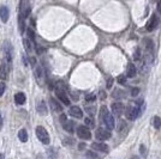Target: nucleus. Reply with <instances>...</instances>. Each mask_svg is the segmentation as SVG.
I'll use <instances>...</instances> for the list:
<instances>
[{"instance_id": "obj_12", "label": "nucleus", "mask_w": 161, "mask_h": 159, "mask_svg": "<svg viewBox=\"0 0 161 159\" xmlns=\"http://www.w3.org/2000/svg\"><path fill=\"white\" fill-rule=\"evenodd\" d=\"M112 113L116 116H120L124 113V104L123 103H119V102L113 103L112 104Z\"/></svg>"}, {"instance_id": "obj_36", "label": "nucleus", "mask_w": 161, "mask_h": 159, "mask_svg": "<svg viewBox=\"0 0 161 159\" xmlns=\"http://www.w3.org/2000/svg\"><path fill=\"white\" fill-rule=\"evenodd\" d=\"M100 95H101V98H102V99H105V98H106V95H105V92H104V91H101V92H100Z\"/></svg>"}, {"instance_id": "obj_22", "label": "nucleus", "mask_w": 161, "mask_h": 159, "mask_svg": "<svg viewBox=\"0 0 161 159\" xmlns=\"http://www.w3.org/2000/svg\"><path fill=\"white\" fill-rule=\"evenodd\" d=\"M18 27H19L21 34H23L24 30H25V24H24V17H23L21 13H19V16H18Z\"/></svg>"}, {"instance_id": "obj_19", "label": "nucleus", "mask_w": 161, "mask_h": 159, "mask_svg": "<svg viewBox=\"0 0 161 159\" xmlns=\"http://www.w3.org/2000/svg\"><path fill=\"white\" fill-rule=\"evenodd\" d=\"M23 44H24V47H25V52H27V54L31 56V50H33V42H31L29 38H24V40H23Z\"/></svg>"}, {"instance_id": "obj_23", "label": "nucleus", "mask_w": 161, "mask_h": 159, "mask_svg": "<svg viewBox=\"0 0 161 159\" xmlns=\"http://www.w3.org/2000/svg\"><path fill=\"white\" fill-rule=\"evenodd\" d=\"M18 138L22 142H27L28 141V132L25 129H21L18 132Z\"/></svg>"}, {"instance_id": "obj_13", "label": "nucleus", "mask_w": 161, "mask_h": 159, "mask_svg": "<svg viewBox=\"0 0 161 159\" xmlns=\"http://www.w3.org/2000/svg\"><path fill=\"white\" fill-rule=\"evenodd\" d=\"M9 17H10V10L7 6H1L0 7V18H1V20L4 22V23H6L7 20H9Z\"/></svg>"}, {"instance_id": "obj_34", "label": "nucleus", "mask_w": 161, "mask_h": 159, "mask_svg": "<svg viewBox=\"0 0 161 159\" xmlns=\"http://www.w3.org/2000/svg\"><path fill=\"white\" fill-rule=\"evenodd\" d=\"M112 85H113V79H112V78H109V79L107 80V88H112Z\"/></svg>"}, {"instance_id": "obj_7", "label": "nucleus", "mask_w": 161, "mask_h": 159, "mask_svg": "<svg viewBox=\"0 0 161 159\" xmlns=\"http://www.w3.org/2000/svg\"><path fill=\"white\" fill-rule=\"evenodd\" d=\"M77 135L80 136V139L83 140H89L91 138V133H90V129L85 126H80L77 128Z\"/></svg>"}, {"instance_id": "obj_16", "label": "nucleus", "mask_w": 161, "mask_h": 159, "mask_svg": "<svg viewBox=\"0 0 161 159\" xmlns=\"http://www.w3.org/2000/svg\"><path fill=\"white\" fill-rule=\"evenodd\" d=\"M49 104H51V108L53 109L54 111H57V113H62L63 111V106L60 105V103H58L54 98H49Z\"/></svg>"}, {"instance_id": "obj_21", "label": "nucleus", "mask_w": 161, "mask_h": 159, "mask_svg": "<svg viewBox=\"0 0 161 159\" xmlns=\"http://www.w3.org/2000/svg\"><path fill=\"white\" fill-rule=\"evenodd\" d=\"M136 73H137V71H136V67H135V65L130 63V65L127 66L126 75H127L129 78H135V77H136Z\"/></svg>"}, {"instance_id": "obj_6", "label": "nucleus", "mask_w": 161, "mask_h": 159, "mask_svg": "<svg viewBox=\"0 0 161 159\" xmlns=\"http://www.w3.org/2000/svg\"><path fill=\"white\" fill-rule=\"evenodd\" d=\"M30 12H31V7H30V2L27 0H22L21 4H19V13L25 18H28L30 16Z\"/></svg>"}, {"instance_id": "obj_14", "label": "nucleus", "mask_w": 161, "mask_h": 159, "mask_svg": "<svg viewBox=\"0 0 161 159\" xmlns=\"http://www.w3.org/2000/svg\"><path fill=\"white\" fill-rule=\"evenodd\" d=\"M91 147H93V150H96L99 152H108V150H109V147L107 145L102 144V142H94L91 145Z\"/></svg>"}, {"instance_id": "obj_4", "label": "nucleus", "mask_w": 161, "mask_h": 159, "mask_svg": "<svg viewBox=\"0 0 161 159\" xmlns=\"http://www.w3.org/2000/svg\"><path fill=\"white\" fill-rule=\"evenodd\" d=\"M55 95L58 96V98L60 99V102L63 103L64 105H70V99H69V96H67V93L65 92L64 88L57 86V88H55Z\"/></svg>"}, {"instance_id": "obj_17", "label": "nucleus", "mask_w": 161, "mask_h": 159, "mask_svg": "<svg viewBox=\"0 0 161 159\" xmlns=\"http://www.w3.org/2000/svg\"><path fill=\"white\" fill-rule=\"evenodd\" d=\"M36 109H37V111H39L41 115H47V106H46V103L44 101H39V102H37Z\"/></svg>"}, {"instance_id": "obj_31", "label": "nucleus", "mask_w": 161, "mask_h": 159, "mask_svg": "<svg viewBox=\"0 0 161 159\" xmlns=\"http://www.w3.org/2000/svg\"><path fill=\"white\" fill-rule=\"evenodd\" d=\"M125 81H126L125 75H119V77H118V83H119V84H124Z\"/></svg>"}, {"instance_id": "obj_15", "label": "nucleus", "mask_w": 161, "mask_h": 159, "mask_svg": "<svg viewBox=\"0 0 161 159\" xmlns=\"http://www.w3.org/2000/svg\"><path fill=\"white\" fill-rule=\"evenodd\" d=\"M69 114L73 116V117H76V118H82L83 111L80 110V108H78V106H71L70 110H69Z\"/></svg>"}, {"instance_id": "obj_38", "label": "nucleus", "mask_w": 161, "mask_h": 159, "mask_svg": "<svg viewBox=\"0 0 161 159\" xmlns=\"http://www.w3.org/2000/svg\"><path fill=\"white\" fill-rule=\"evenodd\" d=\"M0 159H4V154H0Z\"/></svg>"}, {"instance_id": "obj_3", "label": "nucleus", "mask_w": 161, "mask_h": 159, "mask_svg": "<svg viewBox=\"0 0 161 159\" xmlns=\"http://www.w3.org/2000/svg\"><path fill=\"white\" fill-rule=\"evenodd\" d=\"M36 136H37V139L40 141L42 142V144H45V145H48L49 141H51L49 140V134L46 131L45 127H42V126L36 127Z\"/></svg>"}, {"instance_id": "obj_29", "label": "nucleus", "mask_w": 161, "mask_h": 159, "mask_svg": "<svg viewBox=\"0 0 161 159\" xmlns=\"http://www.w3.org/2000/svg\"><path fill=\"white\" fill-rule=\"evenodd\" d=\"M85 124H88L89 127H94V120L93 118H85Z\"/></svg>"}, {"instance_id": "obj_25", "label": "nucleus", "mask_w": 161, "mask_h": 159, "mask_svg": "<svg viewBox=\"0 0 161 159\" xmlns=\"http://www.w3.org/2000/svg\"><path fill=\"white\" fill-rule=\"evenodd\" d=\"M27 32H28V38L33 42V43L35 44V34H34V31H33V29L31 28H28V30H27Z\"/></svg>"}, {"instance_id": "obj_2", "label": "nucleus", "mask_w": 161, "mask_h": 159, "mask_svg": "<svg viewBox=\"0 0 161 159\" xmlns=\"http://www.w3.org/2000/svg\"><path fill=\"white\" fill-rule=\"evenodd\" d=\"M2 53H4V60L6 61V63L11 68V66H12V47H11V43L9 41L4 42V44H2Z\"/></svg>"}, {"instance_id": "obj_18", "label": "nucleus", "mask_w": 161, "mask_h": 159, "mask_svg": "<svg viewBox=\"0 0 161 159\" xmlns=\"http://www.w3.org/2000/svg\"><path fill=\"white\" fill-rule=\"evenodd\" d=\"M25 99H27V97H25V95L23 92H18V93H16V96H15V102H16V104H18V105L24 104L25 103Z\"/></svg>"}, {"instance_id": "obj_8", "label": "nucleus", "mask_w": 161, "mask_h": 159, "mask_svg": "<svg viewBox=\"0 0 161 159\" xmlns=\"http://www.w3.org/2000/svg\"><path fill=\"white\" fill-rule=\"evenodd\" d=\"M95 136H96L98 140L104 141V140H107L111 138V133L108 129H105V128H98L96 132H95Z\"/></svg>"}, {"instance_id": "obj_9", "label": "nucleus", "mask_w": 161, "mask_h": 159, "mask_svg": "<svg viewBox=\"0 0 161 159\" xmlns=\"http://www.w3.org/2000/svg\"><path fill=\"white\" fill-rule=\"evenodd\" d=\"M9 71H10V67L9 65L6 63L5 60L0 62V79H7V75H9Z\"/></svg>"}, {"instance_id": "obj_1", "label": "nucleus", "mask_w": 161, "mask_h": 159, "mask_svg": "<svg viewBox=\"0 0 161 159\" xmlns=\"http://www.w3.org/2000/svg\"><path fill=\"white\" fill-rule=\"evenodd\" d=\"M100 118L104 123L106 124L107 129H113L116 127V123H114V118L113 116L108 113L107 108L106 106H102L101 110H100Z\"/></svg>"}, {"instance_id": "obj_39", "label": "nucleus", "mask_w": 161, "mask_h": 159, "mask_svg": "<svg viewBox=\"0 0 161 159\" xmlns=\"http://www.w3.org/2000/svg\"><path fill=\"white\" fill-rule=\"evenodd\" d=\"M131 159H140V158H138V157H132Z\"/></svg>"}, {"instance_id": "obj_5", "label": "nucleus", "mask_w": 161, "mask_h": 159, "mask_svg": "<svg viewBox=\"0 0 161 159\" xmlns=\"http://www.w3.org/2000/svg\"><path fill=\"white\" fill-rule=\"evenodd\" d=\"M125 115H126V118H127V120L134 121V120H136V118L140 116V109H138L137 106L129 105L125 110Z\"/></svg>"}, {"instance_id": "obj_35", "label": "nucleus", "mask_w": 161, "mask_h": 159, "mask_svg": "<svg viewBox=\"0 0 161 159\" xmlns=\"http://www.w3.org/2000/svg\"><path fill=\"white\" fill-rule=\"evenodd\" d=\"M140 151H141V152H142V154H143L144 157H145V156H147V151H145V148H144V146H143V145H142V146H141V147H140Z\"/></svg>"}, {"instance_id": "obj_37", "label": "nucleus", "mask_w": 161, "mask_h": 159, "mask_svg": "<svg viewBox=\"0 0 161 159\" xmlns=\"http://www.w3.org/2000/svg\"><path fill=\"white\" fill-rule=\"evenodd\" d=\"M137 92H138V90H137V88H135L134 91H132V95H134V96H136V95H137Z\"/></svg>"}, {"instance_id": "obj_33", "label": "nucleus", "mask_w": 161, "mask_h": 159, "mask_svg": "<svg viewBox=\"0 0 161 159\" xmlns=\"http://www.w3.org/2000/svg\"><path fill=\"white\" fill-rule=\"evenodd\" d=\"M85 99L89 102V101H94L95 99V95H93V93H90V95H87L85 96Z\"/></svg>"}, {"instance_id": "obj_32", "label": "nucleus", "mask_w": 161, "mask_h": 159, "mask_svg": "<svg viewBox=\"0 0 161 159\" xmlns=\"http://www.w3.org/2000/svg\"><path fill=\"white\" fill-rule=\"evenodd\" d=\"M87 157L90 159H98V156L95 153H93V152H87Z\"/></svg>"}, {"instance_id": "obj_11", "label": "nucleus", "mask_w": 161, "mask_h": 159, "mask_svg": "<svg viewBox=\"0 0 161 159\" xmlns=\"http://www.w3.org/2000/svg\"><path fill=\"white\" fill-rule=\"evenodd\" d=\"M34 74H35V79L39 85H42L44 83V70L40 65H36L35 70H34Z\"/></svg>"}, {"instance_id": "obj_28", "label": "nucleus", "mask_w": 161, "mask_h": 159, "mask_svg": "<svg viewBox=\"0 0 161 159\" xmlns=\"http://www.w3.org/2000/svg\"><path fill=\"white\" fill-rule=\"evenodd\" d=\"M5 90H6V85H5V83H4V81H0V97L4 95Z\"/></svg>"}, {"instance_id": "obj_10", "label": "nucleus", "mask_w": 161, "mask_h": 159, "mask_svg": "<svg viewBox=\"0 0 161 159\" xmlns=\"http://www.w3.org/2000/svg\"><path fill=\"white\" fill-rule=\"evenodd\" d=\"M158 24H159V19H158V17H156V15H152L150 19L147 22L145 29H147L148 31H153V30H155V29H156Z\"/></svg>"}, {"instance_id": "obj_30", "label": "nucleus", "mask_w": 161, "mask_h": 159, "mask_svg": "<svg viewBox=\"0 0 161 159\" xmlns=\"http://www.w3.org/2000/svg\"><path fill=\"white\" fill-rule=\"evenodd\" d=\"M125 124L126 123L124 121H120V122H119V127H118V132H122V131L125 128Z\"/></svg>"}, {"instance_id": "obj_26", "label": "nucleus", "mask_w": 161, "mask_h": 159, "mask_svg": "<svg viewBox=\"0 0 161 159\" xmlns=\"http://www.w3.org/2000/svg\"><path fill=\"white\" fill-rule=\"evenodd\" d=\"M114 98H123L124 97V91H122L120 88H117V90H114V92H113V95H112Z\"/></svg>"}, {"instance_id": "obj_27", "label": "nucleus", "mask_w": 161, "mask_h": 159, "mask_svg": "<svg viewBox=\"0 0 161 159\" xmlns=\"http://www.w3.org/2000/svg\"><path fill=\"white\" fill-rule=\"evenodd\" d=\"M134 59L135 60H140L141 59V48H136V50H135L134 53Z\"/></svg>"}, {"instance_id": "obj_24", "label": "nucleus", "mask_w": 161, "mask_h": 159, "mask_svg": "<svg viewBox=\"0 0 161 159\" xmlns=\"http://www.w3.org/2000/svg\"><path fill=\"white\" fill-rule=\"evenodd\" d=\"M153 126L155 129H160L161 128V118L159 116H154L153 117Z\"/></svg>"}, {"instance_id": "obj_20", "label": "nucleus", "mask_w": 161, "mask_h": 159, "mask_svg": "<svg viewBox=\"0 0 161 159\" xmlns=\"http://www.w3.org/2000/svg\"><path fill=\"white\" fill-rule=\"evenodd\" d=\"M63 127L66 132L73 133V131H75V122L73 121H65L63 123Z\"/></svg>"}]
</instances>
